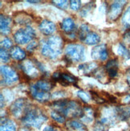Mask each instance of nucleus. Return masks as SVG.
Returning a JSON list of instances; mask_svg holds the SVG:
<instances>
[{
  "label": "nucleus",
  "mask_w": 130,
  "mask_h": 131,
  "mask_svg": "<svg viewBox=\"0 0 130 131\" xmlns=\"http://www.w3.org/2000/svg\"><path fill=\"white\" fill-rule=\"evenodd\" d=\"M52 107L55 111L61 113L64 117H83L84 111L81 105L75 101H70L67 99H60L53 101Z\"/></svg>",
  "instance_id": "nucleus-1"
},
{
  "label": "nucleus",
  "mask_w": 130,
  "mask_h": 131,
  "mask_svg": "<svg viewBox=\"0 0 130 131\" xmlns=\"http://www.w3.org/2000/svg\"><path fill=\"white\" fill-rule=\"evenodd\" d=\"M63 39L59 36H51L45 41L42 46V54L50 59H55L62 53Z\"/></svg>",
  "instance_id": "nucleus-2"
},
{
  "label": "nucleus",
  "mask_w": 130,
  "mask_h": 131,
  "mask_svg": "<svg viewBox=\"0 0 130 131\" xmlns=\"http://www.w3.org/2000/svg\"><path fill=\"white\" fill-rule=\"evenodd\" d=\"M47 117L40 110L28 106L24 115L22 117V122L27 126L39 129L47 121Z\"/></svg>",
  "instance_id": "nucleus-3"
},
{
  "label": "nucleus",
  "mask_w": 130,
  "mask_h": 131,
  "mask_svg": "<svg viewBox=\"0 0 130 131\" xmlns=\"http://www.w3.org/2000/svg\"><path fill=\"white\" fill-rule=\"evenodd\" d=\"M66 57L72 61H82L85 58L84 56V47L80 44L70 43L65 48Z\"/></svg>",
  "instance_id": "nucleus-4"
},
{
  "label": "nucleus",
  "mask_w": 130,
  "mask_h": 131,
  "mask_svg": "<svg viewBox=\"0 0 130 131\" xmlns=\"http://www.w3.org/2000/svg\"><path fill=\"white\" fill-rule=\"evenodd\" d=\"M36 37V31L30 26H27L24 28L18 30L14 35V39L17 43L25 44L31 41Z\"/></svg>",
  "instance_id": "nucleus-5"
},
{
  "label": "nucleus",
  "mask_w": 130,
  "mask_h": 131,
  "mask_svg": "<svg viewBox=\"0 0 130 131\" xmlns=\"http://www.w3.org/2000/svg\"><path fill=\"white\" fill-rule=\"evenodd\" d=\"M27 101L26 99H18L16 100L14 103L10 105V113H12V115L15 117H20L24 115V113L27 109Z\"/></svg>",
  "instance_id": "nucleus-6"
},
{
  "label": "nucleus",
  "mask_w": 130,
  "mask_h": 131,
  "mask_svg": "<svg viewBox=\"0 0 130 131\" xmlns=\"http://www.w3.org/2000/svg\"><path fill=\"white\" fill-rule=\"evenodd\" d=\"M1 74L6 84H12L19 80V75L13 68H11L9 66H2Z\"/></svg>",
  "instance_id": "nucleus-7"
},
{
  "label": "nucleus",
  "mask_w": 130,
  "mask_h": 131,
  "mask_svg": "<svg viewBox=\"0 0 130 131\" xmlns=\"http://www.w3.org/2000/svg\"><path fill=\"white\" fill-rule=\"evenodd\" d=\"M126 1H115L109 9L108 16L110 20L115 21L120 17L122 13L124 7L126 4Z\"/></svg>",
  "instance_id": "nucleus-8"
},
{
  "label": "nucleus",
  "mask_w": 130,
  "mask_h": 131,
  "mask_svg": "<svg viewBox=\"0 0 130 131\" xmlns=\"http://www.w3.org/2000/svg\"><path fill=\"white\" fill-rule=\"evenodd\" d=\"M22 72H24L29 78L31 77H36L39 75L38 68L36 64L31 60H25L22 62V64L20 65Z\"/></svg>",
  "instance_id": "nucleus-9"
},
{
  "label": "nucleus",
  "mask_w": 130,
  "mask_h": 131,
  "mask_svg": "<svg viewBox=\"0 0 130 131\" xmlns=\"http://www.w3.org/2000/svg\"><path fill=\"white\" fill-rule=\"evenodd\" d=\"M92 57L94 60H106L109 56L108 49L105 44H100L98 46H96L92 50Z\"/></svg>",
  "instance_id": "nucleus-10"
},
{
  "label": "nucleus",
  "mask_w": 130,
  "mask_h": 131,
  "mask_svg": "<svg viewBox=\"0 0 130 131\" xmlns=\"http://www.w3.org/2000/svg\"><path fill=\"white\" fill-rule=\"evenodd\" d=\"M30 92L32 97L39 102H46L49 100L51 96L49 93L38 89L35 84L31 85L30 87Z\"/></svg>",
  "instance_id": "nucleus-11"
},
{
  "label": "nucleus",
  "mask_w": 130,
  "mask_h": 131,
  "mask_svg": "<svg viewBox=\"0 0 130 131\" xmlns=\"http://www.w3.org/2000/svg\"><path fill=\"white\" fill-rule=\"evenodd\" d=\"M104 69L110 78H114L118 73V60L117 59H112L107 62Z\"/></svg>",
  "instance_id": "nucleus-12"
},
{
  "label": "nucleus",
  "mask_w": 130,
  "mask_h": 131,
  "mask_svg": "<svg viewBox=\"0 0 130 131\" xmlns=\"http://www.w3.org/2000/svg\"><path fill=\"white\" fill-rule=\"evenodd\" d=\"M39 29L43 34L46 36L52 35V34L55 31V25L52 21H49L48 19H43L40 24L39 26Z\"/></svg>",
  "instance_id": "nucleus-13"
},
{
  "label": "nucleus",
  "mask_w": 130,
  "mask_h": 131,
  "mask_svg": "<svg viewBox=\"0 0 130 131\" xmlns=\"http://www.w3.org/2000/svg\"><path fill=\"white\" fill-rule=\"evenodd\" d=\"M58 81L60 83V84L64 85V86H67L70 84H72L73 85H76V83L78 81V80L76 77L72 75L71 73L67 72H61L60 79L58 80Z\"/></svg>",
  "instance_id": "nucleus-14"
},
{
  "label": "nucleus",
  "mask_w": 130,
  "mask_h": 131,
  "mask_svg": "<svg viewBox=\"0 0 130 131\" xmlns=\"http://www.w3.org/2000/svg\"><path fill=\"white\" fill-rule=\"evenodd\" d=\"M97 68V64L96 62H89V63L79 65V71L81 72L84 75H89L91 73H94Z\"/></svg>",
  "instance_id": "nucleus-15"
},
{
  "label": "nucleus",
  "mask_w": 130,
  "mask_h": 131,
  "mask_svg": "<svg viewBox=\"0 0 130 131\" xmlns=\"http://www.w3.org/2000/svg\"><path fill=\"white\" fill-rule=\"evenodd\" d=\"M35 85L38 89L49 93L55 86V82L54 81H45V80H40V81H38L35 84Z\"/></svg>",
  "instance_id": "nucleus-16"
},
{
  "label": "nucleus",
  "mask_w": 130,
  "mask_h": 131,
  "mask_svg": "<svg viewBox=\"0 0 130 131\" xmlns=\"http://www.w3.org/2000/svg\"><path fill=\"white\" fill-rule=\"evenodd\" d=\"M10 55L14 60L17 61L23 60L26 57V52L18 46H15L10 50Z\"/></svg>",
  "instance_id": "nucleus-17"
},
{
  "label": "nucleus",
  "mask_w": 130,
  "mask_h": 131,
  "mask_svg": "<svg viewBox=\"0 0 130 131\" xmlns=\"http://www.w3.org/2000/svg\"><path fill=\"white\" fill-rule=\"evenodd\" d=\"M60 27L64 32L66 33H72L73 31L75 30L76 25H75V22L73 21V19L70 17L68 18H65L63 21L61 22Z\"/></svg>",
  "instance_id": "nucleus-18"
},
{
  "label": "nucleus",
  "mask_w": 130,
  "mask_h": 131,
  "mask_svg": "<svg viewBox=\"0 0 130 131\" xmlns=\"http://www.w3.org/2000/svg\"><path fill=\"white\" fill-rule=\"evenodd\" d=\"M100 41V37L97 33L94 31H90L86 38L84 39V42L88 45H96L98 44Z\"/></svg>",
  "instance_id": "nucleus-19"
},
{
  "label": "nucleus",
  "mask_w": 130,
  "mask_h": 131,
  "mask_svg": "<svg viewBox=\"0 0 130 131\" xmlns=\"http://www.w3.org/2000/svg\"><path fill=\"white\" fill-rule=\"evenodd\" d=\"M11 19L8 16L1 15V32L7 35L10 32Z\"/></svg>",
  "instance_id": "nucleus-20"
},
{
  "label": "nucleus",
  "mask_w": 130,
  "mask_h": 131,
  "mask_svg": "<svg viewBox=\"0 0 130 131\" xmlns=\"http://www.w3.org/2000/svg\"><path fill=\"white\" fill-rule=\"evenodd\" d=\"M116 113H117V117L121 120L122 121L128 120V118H130V108L120 106L116 108Z\"/></svg>",
  "instance_id": "nucleus-21"
},
{
  "label": "nucleus",
  "mask_w": 130,
  "mask_h": 131,
  "mask_svg": "<svg viewBox=\"0 0 130 131\" xmlns=\"http://www.w3.org/2000/svg\"><path fill=\"white\" fill-rule=\"evenodd\" d=\"M67 126H69L72 130L76 131H88L87 127L84 125L76 120H71L67 122Z\"/></svg>",
  "instance_id": "nucleus-22"
},
{
  "label": "nucleus",
  "mask_w": 130,
  "mask_h": 131,
  "mask_svg": "<svg viewBox=\"0 0 130 131\" xmlns=\"http://www.w3.org/2000/svg\"><path fill=\"white\" fill-rule=\"evenodd\" d=\"M1 131H16L15 124L13 121L6 119L1 122Z\"/></svg>",
  "instance_id": "nucleus-23"
},
{
  "label": "nucleus",
  "mask_w": 130,
  "mask_h": 131,
  "mask_svg": "<svg viewBox=\"0 0 130 131\" xmlns=\"http://www.w3.org/2000/svg\"><path fill=\"white\" fill-rule=\"evenodd\" d=\"M89 27L87 24H82L80 27V29H79V32H78V35L79 37H80V40L84 41V39L86 38L87 35L89 33Z\"/></svg>",
  "instance_id": "nucleus-24"
},
{
  "label": "nucleus",
  "mask_w": 130,
  "mask_h": 131,
  "mask_svg": "<svg viewBox=\"0 0 130 131\" xmlns=\"http://www.w3.org/2000/svg\"><path fill=\"white\" fill-rule=\"evenodd\" d=\"M117 53L120 56H123L125 59H129L130 58V52L124 46L122 43H119L117 48Z\"/></svg>",
  "instance_id": "nucleus-25"
},
{
  "label": "nucleus",
  "mask_w": 130,
  "mask_h": 131,
  "mask_svg": "<svg viewBox=\"0 0 130 131\" xmlns=\"http://www.w3.org/2000/svg\"><path fill=\"white\" fill-rule=\"evenodd\" d=\"M90 95H91V97L93 99V101H95L98 104H104L107 101V100H105L104 97H102V96H100V95L97 93L96 91H93V90H90Z\"/></svg>",
  "instance_id": "nucleus-26"
},
{
  "label": "nucleus",
  "mask_w": 130,
  "mask_h": 131,
  "mask_svg": "<svg viewBox=\"0 0 130 131\" xmlns=\"http://www.w3.org/2000/svg\"><path fill=\"white\" fill-rule=\"evenodd\" d=\"M51 117L58 123L62 124V123H64V122H65V117L62 115L61 113L56 112V111H52L51 113Z\"/></svg>",
  "instance_id": "nucleus-27"
},
{
  "label": "nucleus",
  "mask_w": 130,
  "mask_h": 131,
  "mask_svg": "<svg viewBox=\"0 0 130 131\" xmlns=\"http://www.w3.org/2000/svg\"><path fill=\"white\" fill-rule=\"evenodd\" d=\"M122 23L125 26L130 27V7L125 10V14L122 17Z\"/></svg>",
  "instance_id": "nucleus-28"
},
{
  "label": "nucleus",
  "mask_w": 130,
  "mask_h": 131,
  "mask_svg": "<svg viewBox=\"0 0 130 131\" xmlns=\"http://www.w3.org/2000/svg\"><path fill=\"white\" fill-rule=\"evenodd\" d=\"M77 95L78 96L80 97L83 101L84 102H88L90 101V98H91V96H90V95L86 93V92H84V91L83 90H80V91H78L77 92Z\"/></svg>",
  "instance_id": "nucleus-29"
},
{
  "label": "nucleus",
  "mask_w": 130,
  "mask_h": 131,
  "mask_svg": "<svg viewBox=\"0 0 130 131\" xmlns=\"http://www.w3.org/2000/svg\"><path fill=\"white\" fill-rule=\"evenodd\" d=\"M66 92L65 91H57V92H55L52 94V97L55 99L56 101L57 100H60V99H64V97L66 96Z\"/></svg>",
  "instance_id": "nucleus-30"
},
{
  "label": "nucleus",
  "mask_w": 130,
  "mask_h": 131,
  "mask_svg": "<svg viewBox=\"0 0 130 131\" xmlns=\"http://www.w3.org/2000/svg\"><path fill=\"white\" fill-rule=\"evenodd\" d=\"M10 57V53H8L7 52V50L5 48H1V59L2 60H3V62H8Z\"/></svg>",
  "instance_id": "nucleus-31"
},
{
  "label": "nucleus",
  "mask_w": 130,
  "mask_h": 131,
  "mask_svg": "<svg viewBox=\"0 0 130 131\" xmlns=\"http://www.w3.org/2000/svg\"><path fill=\"white\" fill-rule=\"evenodd\" d=\"M70 7L72 10H78L80 8V5H81V2L80 1H78V0H72V1H70Z\"/></svg>",
  "instance_id": "nucleus-32"
},
{
  "label": "nucleus",
  "mask_w": 130,
  "mask_h": 131,
  "mask_svg": "<svg viewBox=\"0 0 130 131\" xmlns=\"http://www.w3.org/2000/svg\"><path fill=\"white\" fill-rule=\"evenodd\" d=\"M12 47V42L9 39V38H5L2 41V48L7 49V48H10Z\"/></svg>",
  "instance_id": "nucleus-33"
},
{
  "label": "nucleus",
  "mask_w": 130,
  "mask_h": 131,
  "mask_svg": "<svg viewBox=\"0 0 130 131\" xmlns=\"http://www.w3.org/2000/svg\"><path fill=\"white\" fill-rule=\"evenodd\" d=\"M52 3L62 9H66L67 5H68V1H62V0H60V1H57V0L56 1H52Z\"/></svg>",
  "instance_id": "nucleus-34"
},
{
  "label": "nucleus",
  "mask_w": 130,
  "mask_h": 131,
  "mask_svg": "<svg viewBox=\"0 0 130 131\" xmlns=\"http://www.w3.org/2000/svg\"><path fill=\"white\" fill-rule=\"evenodd\" d=\"M102 94L105 96V97H106V98H108V101H109V102H111V103H112V104H116V103H117V98L115 96H113V95H110V94H109L108 93H105V92H103Z\"/></svg>",
  "instance_id": "nucleus-35"
},
{
  "label": "nucleus",
  "mask_w": 130,
  "mask_h": 131,
  "mask_svg": "<svg viewBox=\"0 0 130 131\" xmlns=\"http://www.w3.org/2000/svg\"><path fill=\"white\" fill-rule=\"evenodd\" d=\"M38 46V42L37 41H32L30 43V44L27 47V51L28 52H32Z\"/></svg>",
  "instance_id": "nucleus-36"
},
{
  "label": "nucleus",
  "mask_w": 130,
  "mask_h": 131,
  "mask_svg": "<svg viewBox=\"0 0 130 131\" xmlns=\"http://www.w3.org/2000/svg\"><path fill=\"white\" fill-rule=\"evenodd\" d=\"M124 38H125V40L130 42V30L127 31L125 33V35H124Z\"/></svg>",
  "instance_id": "nucleus-37"
},
{
  "label": "nucleus",
  "mask_w": 130,
  "mask_h": 131,
  "mask_svg": "<svg viewBox=\"0 0 130 131\" xmlns=\"http://www.w3.org/2000/svg\"><path fill=\"white\" fill-rule=\"evenodd\" d=\"M123 102H124V103H125V104H129L130 103V94L126 95L125 97H124Z\"/></svg>",
  "instance_id": "nucleus-38"
},
{
  "label": "nucleus",
  "mask_w": 130,
  "mask_h": 131,
  "mask_svg": "<svg viewBox=\"0 0 130 131\" xmlns=\"http://www.w3.org/2000/svg\"><path fill=\"white\" fill-rule=\"evenodd\" d=\"M126 80H127L128 84L129 85V87H130V68H128V69L127 70V72H126Z\"/></svg>",
  "instance_id": "nucleus-39"
},
{
  "label": "nucleus",
  "mask_w": 130,
  "mask_h": 131,
  "mask_svg": "<svg viewBox=\"0 0 130 131\" xmlns=\"http://www.w3.org/2000/svg\"><path fill=\"white\" fill-rule=\"evenodd\" d=\"M43 131H57V130L54 129L52 126H46L43 129Z\"/></svg>",
  "instance_id": "nucleus-40"
},
{
  "label": "nucleus",
  "mask_w": 130,
  "mask_h": 131,
  "mask_svg": "<svg viewBox=\"0 0 130 131\" xmlns=\"http://www.w3.org/2000/svg\"><path fill=\"white\" fill-rule=\"evenodd\" d=\"M1 107H3V95L1 94Z\"/></svg>",
  "instance_id": "nucleus-41"
},
{
  "label": "nucleus",
  "mask_w": 130,
  "mask_h": 131,
  "mask_svg": "<svg viewBox=\"0 0 130 131\" xmlns=\"http://www.w3.org/2000/svg\"><path fill=\"white\" fill-rule=\"evenodd\" d=\"M28 3H39V1H30V0H28L27 1Z\"/></svg>",
  "instance_id": "nucleus-42"
}]
</instances>
